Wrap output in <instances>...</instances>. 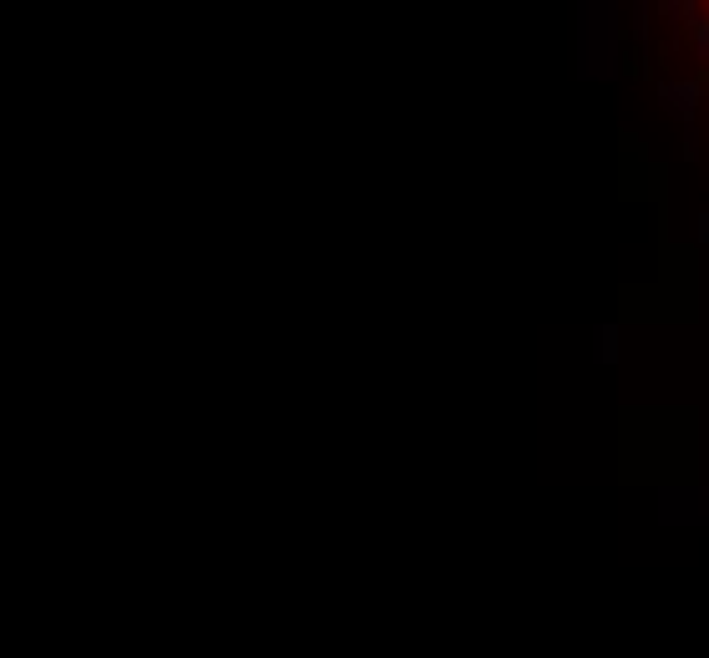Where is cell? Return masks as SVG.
<instances>
[{"instance_id":"7a4b0ae2","label":"cell","mask_w":709,"mask_h":658,"mask_svg":"<svg viewBox=\"0 0 709 658\" xmlns=\"http://www.w3.org/2000/svg\"><path fill=\"white\" fill-rule=\"evenodd\" d=\"M659 16H664L669 26H694L704 11L694 6V0H664V6H659Z\"/></svg>"},{"instance_id":"277c9868","label":"cell","mask_w":709,"mask_h":658,"mask_svg":"<svg viewBox=\"0 0 709 658\" xmlns=\"http://www.w3.org/2000/svg\"><path fill=\"white\" fill-rule=\"evenodd\" d=\"M699 238H709V218H699Z\"/></svg>"},{"instance_id":"6da1fadb","label":"cell","mask_w":709,"mask_h":658,"mask_svg":"<svg viewBox=\"0 0 709 658\" xmlns=\"http://www.w3.org/2000/svg\"><path fill=\"white\" fill-rule=\"evenodd\" d=\"M659 102H664V112H674L679 122H684V132L694 127V112H699V102H704V87L699 81H659Z\"/></svg>"},{"instance_id":"3957f363","label":"cell","mask_w":709,"mask_h":658,"mask_svg":"<svg viewBox=\"0 0 709 658\" xmlns=\"http://www.w3.org/2000/svg\"><path fill=\"white\" fill-rule=\"evenodd\" d=\"M689 41H694V51L709 61V16H699V21L689 26Z\"/></svg>"}]
</instances>
